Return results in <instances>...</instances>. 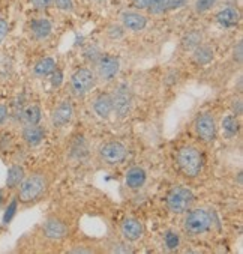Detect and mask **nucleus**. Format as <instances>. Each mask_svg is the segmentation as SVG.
I'll return each instance as SVG.
<instances>
[{"label":"nucleus","mask_w":243,"mask_h":254,"mask_svg":"<svg viewBox=\"0 0 243 254\" xmlns=\"http://www.w3.org/2000/svg\"><path fill=\"white\" fill-rule=\"evenodd\" d=\"M176 161H177V166L182 170V173L189 178L198 176L203 170L201 152L192 146H185V147L179 149Z\"/></svg>","instance_id":"nucleus-1"},{"label":"nucleus","mask_w":243,"mask_h":254,"mask_svg":"<svg viewBox=\"0 0 243 254\" xmlns=\"http://www.w3.org/2000/svg\"><path fill=\"white\" fill-rule=\"evenodd\" d=\"M47 190V179L44 175L33 173L21 181L18 185V200L24 205L33 203L42 197V194Z\"/></svg>","instance_id":"nucleus-2"},{"label":"nucleus","mask_w":243,"mask_h":254,"mask_svg":"<svg viewBox=\"0 0 243 254\" xmlns=\"http://www.w3.org/2000/svg\"><path fill=\"white\" fill-rule=\"evenodd\" d=\"M213 218L212 214L206 209H194L191 211L183 223L185 232L191 236H198L212 229Z\"/></svg>","instance_id":"nucleus-3"},{"label":"nucleus","mask_w":243,"mask_h":254,"mask_svg":"<svg viewBox=\"0 0 243 254\" xmlns=\"http://www.w3.org/2000/svg\"><path fill=\"white\" fill-rule=\"evenodd\" d=\"M194 194L185 187H173L167 194V208L173 214H185L194 203Z\"/></svg>","instance_id":"nucleus-4"},{"label":"nucleus","mask_w":243,"mask_h":254,"mask_svg":"<svg viewBox=\"0 0 243 254\" xmlns=\"http://www.w3.org/2000/svg\"><path fill=\"white\" fill-rule=\"evenodd\" d=\"M128 150L120 141H107L99 147V158L108 166L122 164L126 160Z\"/></svg>","instance_id":"nucleus-5"},{"label":"nucleus","mask_w":243,"mask_h":254,"mask_svg":"<svg viewBox=\"0 0 243 254\" xmlns=\"http://www.w3.org/2000/svg\"><path fill=\"white\" fill-rule=\"evenodd\" d=\"M113 101V112L119 118H126L132 109V93L126 84H120L116 92L111 95Z\"/></svg>","instance_id":"nucleus-6"},{"label":"nucleus","mask_w":243,"mask_h":254,"mask_svg":"<svg viewBox=\"0 0 243 254\" xmlns=\"http://www.w3.org/2000/svg\"><path fill=\"white\" fill-rule=\"evenodd\" d=\"M93 84H95V74L87 68L78 69L71 78V90L75 96L86 95L93 87Z\"/></svg>","instance_id":"nucleus-7"},{"label":"nucleus","mask_w":243,"mask_h":254,"mask_svg":"<svg viewBox=\"0 0 243 254\" xmlns=\"http://www.w3.org/2000/svg\"><path fill=\"white\" fill-rule=\"evenodd\" d=\"M195 131L203 141H213L216 137V122L210 113L200 115L195 121Z\"/></svg>","instance_id":"nucleus-8"},{"label":"nucleus","mask_w":243,"mask_h":254,"mask_svg":"<svg viewBox=\"0 0 243 254\" xmlns=\"http://www.w3.org/2000/svg\"><path fill=\"white\" fill-rule=\"evenodd\" d=\"M96 68H98V75L102 81H111L120 68L119 59H116L114 56L110 55H104L99 58L98 64H96Z\"/></svg>","instance_id":"nucleus-9"},{"label":"nucleus","mask_w":243,"mask_h":254,"mask_svg":"<svg viewBox=\"0 0 243 254\" xmlns=\"http://www.w3.org/2000/svg\"><path fill=\"white\" fill-rule=\"evenodd\" d=\"M68 226L57 220V218H48L44 226H42V233L45 238L48 239H53V241H59V239H63L68 236Z\"/></svg>","instance_id":"nucleus-10"},{"label":"nucleus","mask_w":243,"mask_h":254,"mask_svg":"<svg viewBox=\"0 0 243 254\" xmlns=\"http://www.w3.org/2000/svg\"><path fill=\"white\" fill-rule=\"evenodd\" d=\"M143 232H144L143 223L137 218H132V217L125 218L120 224V233L129 242L138 241L143 236Z\"/></svg>","instance_id":"nucleus-11"},{"label":"nucleus","mask_w":243,"mask_h":254,"mask_svg":"<svg viewBox=\"0 0 243 254\" xmlns=\"http://www.w3.org/2000/svg\"><path fill=\"white\" fill-rule=\"evenodd\" d=\"M72 115H74V110H72L71 103H68V101H62V103L51 113V122L54 127H65L66 124L71 122Z\"/></svg>","instance_id":"nucleus-12"},{"label":"nucleus","mask_w":243,"mask_h":254,"mask_svg":"<svg viewBox=\"0 0 243 254\" xmlns=\"http://www.w3.org/2000/svg\"><path fill=\"white\" fill-rule=\"evenodd\" d=\"M21 137H23V140H24V143L27 146L35 147V146L42 143V140L45 137V132H44V129L38 124L36 125H26L23 128Z\"/></svg>","instance_id":"nucleus-13"},{"label":"nucleus","mask_w":243,"mask_h":254,"mask_svg":"<svg viewBox=\"0 0 243 254\" xmlns=\"http://www.w3.org/2000/svg\"><path fill=\"white\" fill-rule=\"evenodd\" d=\"M93 110L95 113L98 115L102 119L110 118V115L113 113V101H111V95H99L98 98L95 99L93 103Z\"/></svg>","instance_id":"nucleus-14"},{"label":"nucleus","mask_w":243,"mask_h":254,"mask_svg":"<svg viewBox=\"0 0 243 254\" xmlns=\"http://www.w3.org/2000/svg\"><path fill=\"white\" fill-rule=\"evenodd\" d=\"M122 21H123V26L126 29L134 30V32L143 30L146 27V24H147L146 17H143L138 12H125V14H122Z\"/></svg>","instance_id":"nucleus-15"},{"label":"nucleus","mask_w":243,"mask_h":254,"mask_svg":"<svg viewBox=\"0 0 243 254\" xmlns=\"http://www.w3.org/2000/svg\"><path fill=\"white\" fill-rule=\"evenodd\" d=\"M146 179H147V175L141 167H132L126 173V185L131 190H140L146 184Z\"/></svg>","instance_id":"nucleus-16"},{"label":"nucleus","mask_w":243,"mask_h":254,"mask_svg":"<svg viewBox=\"0 0 243 254\" xmlns=\"http://www.w3.org/2000/svg\"><path fill=\"white\" fill-rule=\"evenodd\" d=\"M239 11L236 8H225L222 9L221 12H218L216 15V20L221 26H225V27H231V26H236L239 23Z\"/></svg>","instance_id":"nucleus-17"},{"label":"nucleus","mask_w":243,"mask_h":254,"mask_svg":"<svg viewBox=\"0 0 243 254\" xmlns=\"http://www.w3.org/2000/svg\"><path fill=\"white\" fill-rule=\"evenodd\" d=\"M132 3L138 9H147L153 14L165 11V0H132Z\"/></svg>","instance_id":"nucleus-18"},{"label":"nucleus","mask_w":243,"mask_h":254,"mask_svg":"<svg viewBox=\"0 0 243 254\" xmlns=\"http://www.w3.org/2000/svg\"><path fill=\"white\" fill-rule=\"evenodd\" d=\"M30 29H32V33L36 39H45L48 35L51 33V23L45 18H39V20L32 21Z\"/></svg>","instance_id":"nucleus-19"},{"label":"nucleus","mask_w":243,"mask_h":254,"mask_svg":"<svg viewBox=\"0 0 243 254\" xmlns=\"http://www.w3.org/2000/svg\"><path fill=\"white\" fill-rule=\"evenodd\" d=\"M194 61L198 65H207L213 61V50L209 45H198L197 48H194Z\"/></svg>","instance_id":"nucleus-20"},{"label":"nucleus","mask_w":243,"mask_h":254,"mask_svg":"<svg viewBox=\"0 0 243 254\" xmlns=\"http://www.w3.org/2000/svg\"><path fill=\"white\" fill-rule=\"evenodd\" d=\"M54 69H56L54 59H51V58H44V59H41L35 65L33 72H35L36 77H47V75H51Z\"/></svg>","instance_id":"nucleus-21"},{"label":"nucleus","mask_w":243,"mask_h":254,"mask_svg":"<svg viewBox=\"0 0 243 254\" xmlns=\"http://www.w3.org/2000/svg\"><path fill=\"white\" fill-rule=\"evenodd\" d=\"M23 179H24V169H23L21 166H18V164H14V166H11L9 170H8L6 187L11 188V190H14V188H17V187L21 184Z\"/></svg>","instance_id":"nucleus-22"},{"label":"nucleus","mask_w":243,"mask_h":254,"mask_svg":"<svg viewBox=\"0 0 243 254\" xmlns=\"http://www.w3.org/2000/svg\"><path fill=\"white\" fill-rule=\"evenodd\" d=\"M203 41V35L198 30H191L189 33H186L182 39V47L185 50H194L197 48Z\"/></svg>","instance_id":"nucleus-23"},{"label":"nucleus","mask_w":243,"mask_h":254,"mask_svg":"<svg viewBox=\"0 0 243 254\" xmlns=\"http://www.w3.org/2000/svg\"><path fill=\"white\" fill-rule=\"evenodd\" d=\"M21 116L27 125H36L41 121V109L36 104H30L23 110Z\"/></svg>","instance_id":"nucleus-24"},{"label":"nucleus","mask_w":243,"mask_h":254,"mask_svg":"<svg viewBox=\"0 0 243 254\" xmlns=\"http://www.w3.org/2000/svg\"><path fill=\"white\" fill-rule=\"evenodd\" d=\"M222 127H224V131L227 132L228 137L236 135L237 131H239V122H237L236 116H227V118H224Z\"/></svg>","instance_id":"nucleus-25"},{"label":"nucleus","mask_w":243,"mask_h":254,"mask_svg":"<svg viewBox=\"0 0 243 254\" xmlns=\"http://www.w3.org/2000/svg\"><path fill=\"white\" fill-rule=\"evenodd\" d=\"M179 244H180L179 235H177L176 232H173V230H168V232L165 233V247H167L168 250H177Z\"/></svg>","instance_id":"nucleus-26"},{"label":"nucleus","mask_w":243,"mask_h":254,"mask_svg":"<svg viewBox=\"0 0 243 254\" xmlns=\"http://www.w3.org/2000/svg\"><path fill=\"white\" fill-rule=\"evenodd\" d=\"M216 0H197V3H195V11L203 14L206 11H209L213 5H215Z\"/></svg>","instance_id":"nucleus-27"},{"label":"nucleus","mask_w":243,"mask_h":254,"mask_svg":"<svg viewBox=\"0 0 243 254\" xmlns=\"http://www.w3.org/2000/svg\"><path fill=\"white\" fill-rule=\"evenodd\" d=\"M15 211H17V200L11 201V205L8 206V209L3 215V224H8L12 220V217L15 215Z\"/></svg>","instance_id":"nucleus-28"},{"label":"nucleus","mask_w":243,"mask_h":254,"mask_svg":"<svg viewBox=\"0 0 243 254\" xmlns=\"http://www.w3.org/2000/svg\"><path fill=\"white\" fill-rule=\"evenodd\" d=\"M189 0H165V8L167 9H179V8H183Z\"/></svg>","instance_id":"nucleus-29"},{"label":"nucleus","mask_w":243,"mask_h":254,"mask_svg":"<svg viewBox=\"0 0 243 254\" xmlns=\"http://www.w3.org/2000/svg\"><path fill=\"white\" fill-rule=\"evenodd\" d=\"M233 58H234V61L237 64H242V59H243V44L242 42H239L234 47V50H233Z\"/></svg>","instance_id":"nucleus-30"},{"label":"nucleus","mask_w":243,"mask_h":254,"mask_svg":"<svg viewBox=\"0 0 243 254\" xmlns=\"http://www.w3.org/2000/svg\"><path fill=\"white\" fill-rule=\"evenodd\" d=\"M8 30H9V26H8V21L0 18V44H2L8 35Z\"/></svg>","instance_id":"nucleus-31"},{"label":"nucleus","mask_w":243,"mask_h":254,"mask_svg":"<svg viewBox=\"0 0 243 254\" xmlns=\"http://www.w3.org/2000/svg\"><path fill=\"white\" fill-rule=\"evenodd\" d=\"M113 253H132V248L128 244H116L111 248Z\"/></svg>","instance_id":"nucleus-32"},{"label":"nucleus","mask_w":243,"mask_h":254,"mask_svg":"<svg viewBox=\"0 0 243 254\" xmlns=\"http://www.w3.org/2000/svg\"><path fill=\"white\" fill-rule=\"evenodd\" d=\"M56 5L62 11H71L72 9V0H56Z\"/></svg>","instance_id":"nucleus-33"},{"label":"nucleus","mask_w":243,"mask_h":254,"mask_svg":"<svg viewBox=\"0 0 243 254\" xmlns=\"http://www.w3.org/2000/svg\"><path fill=\"white\" fill-rule=\"evenodd\" d=\"M62 78H63V74H62L60 71L54 69L53 74H51V83H53V86H60Z\"/></svg>","instance_id":"nucleus-34"},{"label":"nucleus","mask_w":243,"mask_h":254,"mask_svg":"<svg viewBox=\"0 0 243 254\" xmlns=\"http://www.w3.org/2000/svg\"><path fill=\"white\" fill-rule=\"evenodd\" d=\"M32 3H33V6L38 8V9H45V8L50 6L51 0H32Z\"/></svg>","instance_id":"nucleus-35"},{"label":"nucleus","mask_w":243,"mask_h":254,"mask_svg":"<svg viewBox=\"0 0 243 254\" xmlns=\"http://www.w3.org/2000/svg\"><path fill=\"white\" fill-rule=\"evenodd\" d=\"M108 35L114 39V38H122V35H123V30L119 27V26H111L110 27V30H108Z\"/></svg>","instance_id":"nucleus-36"},{"label":"nucleus","mask_w":243,"mask_h":254,"mask_svg":"<svg viewBox=\"0 0 243 254\" xmlns=\"http://www.w3.org/2000/svg\"><path fill=\"white\" fill-rule=\"evenodd\" d=\"M8 119V107L0 104V125H3Z\"/></svg>","instance_id":"nucleus-37"},{"label":"nucleus","mask_w":243,"mask_h":254,"mask_svg":"<svg viewBox=\"0 0 243 254\" xmlns=\"http://www.w3.org/2000/svg\"><path fill=\"white\" fill-rule=\"evenodd\" d=\"M233 113L236 116L242 115V101L240 99H237V101H234V103H233Z\"/></svg>","instance_id":"nucleus-38"},{"label":"nucleus","mask_w":243,"mask_h":254,"mask_svg":"<svg viewBox=\"0 0 243 254\" xmlns=\"http://www.w3.org/2000/svg\"><path fill=\"white\" fill-rule=\"evenodd\" d=\"M69 253H72V254H78V253H81V254H90V253H93V250L92 248H72Z\"/></svg>","instance_id":"nucleus-39"}]
</instances>
